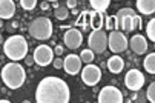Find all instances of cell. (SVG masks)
<instances>
[{
	"label": "cell",
	"mask_w": 155,
	"mask_h": 103,
	"mask_svg": "<svg viewBox=\"0 0 155 103\" xmlns=\"http://www.w3.org/2000/svg\"><path fill=\"white\" fill-rule=\"evenodd\" d=\"M127 46H130V49L137 55H141V54H146V51H147V40L144 35L135 34L130 37V40L127 42Z\"/></svg>",
	"instance_id": "4fadbf2b"
},
{
	"label": "cell",
	"mask_w": 155,
	"mask_h": 103,
	"mask_svg": "<svg viewBox=\"0 0 155 103\" xmlns=\"http://www.w3.org/2000/svg\"><path fill=\"white\" fill-rule=\"evenodd\" d=\"M146 34H147L150 42H155V18L149 20V23L146 26Z\"/></svg>",
	"instance_id": "603a6c76"
},
{
	"label": "cell",
	"mask_w": 155,
	"mask_h": 103,
	"mask_svg": "<svg viewBox=\"0 0 155 103\" xmlns=\"http://www.w3.org/2000/svg\"><path fill=\"white\" fill-rule=\"evenodd\" d=\"M95 58V54L92 49H81L80 52V60L83 61V63H92Z\"/></svg>",
	"instance_id": "ffe728a7"
},
{
	"label": "cell",
	"mask_w": 155,
	"mask_h": 103,
	"mask_svg": "<svg viewBox=\"0 0 155 103\" xmlns=\"http://www.w3.org/2000/svg\"><path fill=\"white\" fill-rule=\"evenodd\" d=\"M97 101L98 103H123L124 97H123V92L117 86L107 85L100 91V94L97 97Z\"/></svg>",
	"instance_id": "9c48e42d"
},
{
	"label": "cell",
	"mask_w": 155,
	"mask_h": 103,
	"mask_svg": "<svg viewBox=\"0 0 155 103\" xmlns=\"http://www.w3.org/2000/svg\"><path fill=\"white\" fill-rule=\"evenodd\" d=\"M87 18H89V26H92L94 29H101L104 26V17H103V12H98V11H89L87 12Z\"/></svg>",
	"instance_id": "e0dca14e"
},
{
	"label": "cell",
	"mask_w": 155,
	"mask_h": 103,
	"mask_svg": "<svg viewBox=\"0 0 155 103\" xmlns=\"http://www.w3.org/2000/svg\"><path fill=\"white\" fill-rule=\"evenodd\" d=\"M87 46L94 51V54H103L107 49V34L104 29H94L87 37Z\"/></svg>",
	"instance_id": "5b68a950"
},
{
	"label": "cell",
	"mask_w": 155,
	"mask_h": 103,
	"mask_svg": "<svg viewBox=\"0 0 155 103\" xmlns=\"http://www.w3.org/2000/svg\"><path fill=\"white\" fill-rule=\"evenodd\" d=\"M52 65H54L55 69H61V68H63V60H61L60 57H57V58L52 60Z\"/></svg>",
	"instance_id": "83f0119b"
},
{
	"label": "cell",
	"mask_w": 155,
	"mask_h": 103,
	"mask_svg": "<svg viewBox=\"0 0 155 103\" xmlns=\"http://www.w3.org/2000/svg\"><path fill=\"white\" fill-rule=\"evenodd\" d=\"M0 103H9L8 98H0Z\"/></svg>",
	"instance_id": "836d02e7"
},
{
	"label": "cell",
	"mask_w": 155,
	"mask_h": 103,
	"mask_svg": "<svg viewBox=\"0 0 155 103\" xmlns=\"http://www.w3.org/2000/svg\"><path fill=\"white\" fill-rule=\"evenodd\" d=\"M132 26H134V29L135 28H141V17L138 14L132 15Z\"/></svg>",
	"instance_id": "4316f807"
},
{
	"label": "cell",
	"mask_w": 155,
	"mask_h": 103,
	"mask_svg": "<svg viewBox=\"0 0 155 103\" xmlns=\"http://www.w3.org/2000/svg\"><path fill=\"white\" fill-rule=\"evenodd\" d=\"M146 97H147V100H149L150 103L155 101V81H152V83L149 85V88H147V91H146Z\"/></svg>",
	"instance_id": "484cf974"
},
{
	"label": "cell",
	"mask_w": 155,
	"mask_h": 103,
	"mask_svg": "<svg viewBox=\"0 0 155 103\" xmlns=\"http://www.w3.org/2000/svg\"><path fill=\"white\" fill-rule=\"evenodd\" d=\"M137 11L144 15H152L155 12V0H135Z\"/></svg>",
	"instance_id": "2e32d148"
},
{
	"label": "cell",
	"mask_w": 155,
	"mask_h": 103,
	"mask_svg": "<svg viewBox=\"0 0 155 103\" xmlns=\"http://www.w3.org/2000/svg\"><path fill=\"white\" fill-rule=\"evenodd\" d=\"M107 48L114 54L124 52V49H127V38H126L124 32L120 31V29L110 31L107 34Z\"/></svg>",
	"instance_id": "8992f818"
},
{
	"label": "cell",
	"mask_w": 155,
	"mask_h": 103,
	"mask_svg": "<svg viewBox=\"0 0 155 103\" xmlns=\"http://www.w3.org/2000/svg\"><path fill=\"white\" fill-rule=\"evenodd\" d=\"M3 52L5 55L12 61H20L28 55V42L23 35H11L3 43Z\"/></svg>",
	"instance_id": "3957f363"
},
{
	"label": "cell",
	"mask_w": 155,
	"mask_h": 103,
	"mask_svg": "<svg viewBox=\"0 0 155 103\" xmlns=\"http://www.w3.org/2000/svg\"><path fill=\"white\" fill-rule=\"evenodd\" d=\"M40 8H41V9H48V8H49V2H46V0H43V2L40 3Z\"/></svg>",
	"instance_id": "1f68e13d"
},
{
	"label": "cell",
	"mask_w": 155,
	"mask_h": 103,
	"mask_svg": "<svg viewBox=\"0 0 155 103\" xmlns=\"http://www.w3.org/2000/svg\"><path fill=\"white\" fill-rule=\"evenodd\" d=\"M80 75H81V81L86 86H95L101 80V69L94 63H86V66H81Z\"/></svg>",
	"instance_id": "52a82bcc"
},
{
	"label": "cell",
	"mask_w": 155,
	"mask_h": 103,
	"mask_svg": "<svg viewBox=\"0 0 155 103\" xmlns=\"http://www.w3.org/2000/svg\"><path fill=\"white\" fill-rule=\"evenodd\" d=\"M63 43L66 48H69V49H77L81 46L83 43V34L80 29L77 28H68V31L64 32L63 35Z\"/></svg>",
	"instance_id": "8fae6325"
},
{
	"label": "cell",
	"mask_w": 155,
	"mask_h": 103,
	"mask_svg": "<svg viewBox=\"0 0 155 103\" xmlns=\"http://www.w3.org/2000/svg\"><path fill=\"white\" fill-rule=\"evenodd\" d=\"M120 29H123L124 32H130V31H134V26H132V15H124V17L121 18Z\"/></svg>",
	"instance_id": "44dd1931"
},
{
	"label": "cell",
	"mask_w": 155,
	"mask_h": 103,
	"mask_svg": "<svg viewBox=\"0 0 155 103\" xmlns=\"http://www.w3.org/2000/svg\"><path fill=\"white\" fill-rule=\"evenodd\" d=\"M104 26H106V29H109V31L118 29L117 22H115V15H107V17L104 18Z\"/></svg>",
	"instance_id": "cb8c5ba5"
},
{
	"label": "cell",
	"mask_w": 155,
	"mask_h": 103,
	"mask_svg": "<svg viewBox=\"0 0 155 103\" xmlns=\"http://www.w3.org/2000/svg\"><path fill=\"white\" fill-rule=\"evenodd\" d=\"M89 3H91L94 11L104 12L109 8V5H110V0H89Z\"/></svg>",
	"instance_id": "d6986e66"
},
{
	"label": "cell",
	"mask_w": 155,
	"mask_h": 103,
	"mask_svg": "<svg viewBox=\"0 0 155 103\" xmlns=\"http://www.w3.org/2000/svg\"><path fill=\"white\" fill-rule=\"evenodd\" d=\"M11 28H14V29L18 28V23H17V22H12V23H11Z\"/></svg>",
	"instance_id": "d6a6232c"
},
{
	"label": "cell",
	"mask_w": 155,
	"mask_h": 103,
	"mask_svg": "<svg viewBox=\"0 0 155 103\" xmlns=\"http://www.w3.org/2000/svg\"><path fill=\"white\" fill-rule=\"evenodd\" d=\"M75 6H77V0H68V2H66V8L75 9Z\"/></svg>",
	"instance_id": "4dcf8cb0"
},
{
	"label": "cell",
	"mask_w": 155,
	"mask_h": 103,
	"mask_svg": "<svg viewBox=\"0 0 155 103\" xmlns=\"http://www.w3.org/2000/svg\"><path fill=\"white\" fill-rule=\"evenodd\" d=\"M26 80V71L18 61H8L2 68V81L9 89H18Z\"/></svg>",
	"instance_id": "7a4b0ae2"
},
{
	"label": "cell",
	"mask_w": 155,
	"mask_h": 103,
	"mask_svg": "<svg viewBox=\"0 0 155 103\" xmlns=\"http://www.w3.org/2000/svg\"><path fill=\"white\" fill-rule=\"evenodd\" d=\"M29 35L35 40H41V42H45V40H49L51 35H52V22L51 18L48 17H37L34 18L32 22L29 23Z\"/></svg>",
	"instance_id": "277c9868"
},
{
	"label": "cell",
	"mask_w": 155,
	"mask_h": 103,
	"mask_svg": "<svg viewBox=\"0 0 155 103\" xmlns=\"http://www.w3.org/2000/svg\"><path fill=\"white\" fill-rule=\"evenodd\" d=\"M20 6L25 11H32L37 6V0H20Z\"/></svg>",
	"instance_id": "d4e9b609"
},
{
	"label": "cell",
	"mask_w": 155,
	"mask_h": 103,
	"mask_svg": "<svg viewBox=\"0 0 155 103\" xmlns=\"http://www.w3.org/2000/svg\"><path fill=\"white\" fill-rule=\"evenodd\" d=\"M106 63H107V69L112 72V74H120V72L124 69V60H123L118 54L109 57Z\"/></svg>",
	"instance_id": "9a60e30c"
},
{
	"label": "cell",
	"mask_w": 155,
	"mask_h": 103,
	"mask_svg": "<svg viewBox=\"0 0 155 103\" xmlns=\"http://www.w3.org/2000/svg\"><path fill=\"white\" fill-rule=\"evenodd\" d=\"M81 66H83V61L80 60V55H77V54H68L63 60V69L69 75L78 74L81 71Z\"/></svg>",
	"instance_id": "7c38bea8"
},
{
	"label": "cell",
	"mask_w": 155,
	"mask_h": 103,
	"mask_svg": "<svg viewBox=\"0 0 155 103\" xmlns=\"http://www.w3.org/2000/svg\"><path fill=\"white\" fill-rule=\"evenodd\" d=\"M2 25H3V20H2V18H0V28H2Z\"/></svg>",
	"instance_id": "d590c367"
},
{
	"label": "cell",
	"mask_w": 155,
	"mask_h": 103,
	"mask_svg": "<svg viewBox=\"0 0 155 103\" xmlns=\"http://www.w3.org/2000/svg\"><path fill=\"white\" fill-rule=\"evenodd\" d=\"M71 100V91L68 83L54 75L43 77L35 89L37 103H68Z\"/></svg>",
	"instance_id": "6da1fadb"
},
{
	"label": "cell",
	"mask_w": 155,
	"mask_h": 103,
	"mask_svg": "<svg viewBox=\"0 0 155 103\" xmlns=\"http://www.w3.org/2000/svg\"><path fill=\"white\" fill-rule=\"evenodd\" d=\"M144 81H146L144 74H141V71H138L135 68L129 69L126 72V75H124V85L132 92H138L144 86Z\"/></svg>",
	"instance_id": "ba28073f"
},
{
	"label": "cell",
	"mask_w": 155,
	"mask_h": 103,
	"mask_svg": "<svg viewBox=\"0 0 155 103\" xmlns=\"http://www.w3.org/2000/svg\"><path fill=\"white\" fill-rule=\"evenodd\" d=\"M143 66L146 69V72L149 74H155V54L153 52H149L144 60H143Z\"/></svg>",
	"instance_id": "ac0fdd59"
},
{
	"label": "cell",
	"mask_w": 155,
	"mask_h": 103,
	"mask_svg": "<svg viewBox=\"0 0 155 103\" xmlns=\"http://www.w3.org/2000/svg\"><path fill=\"white\" fill-rule=\"evenodd\" d=\"M15 14V3L14 0H0V18L9 20Z\"/></svg>",
	"instance_id": "5bb4252c"
},
{
	"label": "cell",
	"mask_w": 155,
	"mask_h": 103,
	"mask_svg": "<svg viewBox=\"0 0 155 103\" xmlns=\"http://www.w3.org/2000/svg\"><path fill=\"white\" fill-rule=\"evenodd\" d=\"M25 60H26V66H32V65L35 63L32 55H26V57H25Z\"/></svg>",
	"instance_id": "f1b7e54d"
},
{
	"label": "cell",
	"mask_w": 155,
	"mask_h": 103,
	"mask_svg": "<svg viewBox=\"0 0 155 103\" xmlns=\"http://www.w3.org/2000/svg\"><path fill=\"white\" fill-rule=\"evenodd\" d=\"M63 51H64V49H63V46H61V45H57V46L54 48V54H55V55H61V54H63Z\"/></svg>",
	"instance_id": "f546056e"
},
{
	"label": "cell",
	"mask_w": 155,
	"mask_h": 103,
	"mask_svg": "<svg viewBox=\"0 0 155 103\" xmlns=\"http://www.w3.org/2000/svg\"><path fill=\"white\" fill-rule=\"evenodd\" d=\"M54 49L48 45H38L35 49H34V61L38 65V66H48L52 63L54 60Z\"/></svg>",
	"instance_id": "30bf717a"
},
{
	"label": "cell",
	"mask_w": 155,
	"mask_h": 103,
	"mask_svg": "<svg viewBox=\"0 0 155 103\" xmlns=\"http://www.w3.org/2000/svg\"><path fill=\"white\" fill-rule=\"evenodd\" d=\"M46 2H49V3L52 2V3H54V2H58V0H46Z\"/></svg>",
	"instance_id": "e575fe53"
},
{
	"label": "cell",
	"mask_w": 155,
	"mask_h": 103,
	"mask_svg": "<svg viewBox=\"0 0 155 103\" xmlns=\"http://www.w3.org/2000/svg\"><path fill=\"white\" fill-rule=\"evenodd\" d=\"M54 15H55L57 20H66V18H68V15H69V11H68V8H66V6H57L54 9Z\"/></svg>",
	"instance_id": "7402d4cb"
}]
</instances>
